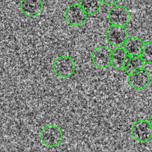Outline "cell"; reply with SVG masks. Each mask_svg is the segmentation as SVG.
<instances>
[{
  "label": "cell",
  "instance_id": "cell-1",
  "mask_svg": "<svg viewBox=\"0 0 152 152\" xmlns=\"http://www.w3.org/2000/svg\"><path fill=\"white\" fill-rule=\"evenodd\" d=\"M63 134L58 126L50 125L43 128L41 133V139L43 143L48 147H55L62 140Z\"/></svg>",
  "mask_w": 152,
  "mask_h": 152
},
{
  "label": "cell",
  "instance_id": "cell-2",
  "mask_svg": "<svg viewBox=\"0 0 152 152\" xmlns=\"http://www.w3.org/2000/svg\"><path fill=\"white\" fill-rule=\"evenodd\" d=\"M75 62L72 58L67 56H61L56 59L53 65L55 74L62 78L69 77L75 70Z\"/></svg>",
  "mask_w": 152,
  "mask_h": 152
},
{
  "label": "cell",
  "instance_id": "cell-3",
  "mask_svg": "<svg viewBox=\"0 0 152 152\" xmlns=\"http://www.w3.org/2000/svg\"><path fill=\"white\" fill-rule=\"evenodd\" d=\"M132 136L137 142H144L152 137V129L149 121L140 120L134 124L131 130Z\"/></svg>",
  "mask_w": 152,
  "mask_h": 152
},
{
  "label": "cell",
  "instance_id": "cell-4",
  "mask_svg": "<svg viewBox=\"0 0 152 152\" xmlns=\"http://www.w3.org/2000/svg\"><path fill=\"white\" fill-rule=\"evenodd\" d=\"M129 12L122 5H116L111 9L108 14V18L111 24L115 26H124L130 20Z\"/></svg>",
  "mask_w": 152,
  "mask_h": 152
},
{
  "label": "cell",
  "instance_id": "cell-5",
  "mask_svg": "<svg viewBox=\"0 0 152 152\" xmlns=\"http://www.w3.org/2000/svg\"><path fill=\"white\" fill-rule=\"evenodd\" d=\"M106 38L110 44L119 46L124 44L127 39V31L124 26L112 25L106 31Z\"/></svg>",
  "mask_w": 152,
  "mask_h": 152
},
{
  "label": "cell",
  "instance_id": "cell-6",
  "mask_svg": "<svg viewBox=\"0 0 152 152\" xmlns=\"http://www.w3.org/2000/svg\"><path fill=\"white\" fill-rule=\"evenodd\" d=\"M87 14L79 4H74L67 8L65 17L69 24L78 26L85 23L87 18Z\"/></svg>",
  "mask_w": 152,
  "mask_h": 152
},
{
  "label": "cell",
  "instance_id": "cell-7",
  "mask_svg": "<svg viewBox=\"0 0 152 152\" xmlns=\"http://www.w3.org/2000/svg\"><path fill=\"white\" fill-rule=\"evenodd\" d=\"M111 50L105 46H101L93 52L92 59L95 65L100 68H106L111 65Z\"/></svg>",
  "mask_w": 152,
  "mask_h": 152
},
{
  "label": "cell",
  "instance_id": "cell-8",
  "mask_svg": "<svg viewBox=\"0 0 152 152\" xmlns=\"http://www.w3.org/2000/svg\"><path fill=\"white\" fill-rule=\"evenodd\" d=\"M150 80L149 72L144 68L138 74H129V83L132 87L137 90L145 88L149 85Z\"/></svg>",
  "mask_w": 152,
  "mask_h": 152
},
{
  "label": "cell",
  "instance_id": "cell-9",
  "mask_svg": "<svg viewBox=\"0 0 152 152\" xmlns=\"http://www.w3.org/2000/svg\"><path fill=\"white\" fill-rule=\"evenodd\" d=\"M21 11L26 16L35 17L39 15L43 9L42 0H22L20 4Z\"/></svg>",
  "mask_w": 152,
  "mask_h": 152
},
{
  "label": "cell",
  "instance_id": "cell-10",
  "mask_svg": "<svg viewBox=\"0 0 152 152\" xmlns=\"http://www.w3.org/2000/svg\"><path fill=\"white\" fill-rule=\"evenodd\" d=\"M143 41L137 37H131L124 43V48L128 54H136L140 56V52L144 45Z\"/></svg>",
  "mask_w": 152,
  "mask_h": 152
},
{
  "label": "cell",
  "instance_id": "cell-11",
  "mask_svg": "<svg viewBox=\"0 0 152 152\" xmlns=\"http://www.w3.org/2000/svg\"><path fill=\"white\" fill-rule=\"evenodd\" d=\"M128 54L124 48L114 49L112 52V66L118 69H123V61Z\"/></svg>",
  "mask_w": 152,
  "mask_h": 152
},
{
  "label": "cell",
  "instance_id": "cell-12",
  "mask_svg": "<svg viewBox=\"0 0 152 152\" xmlns=\"http://www.w3.org/2000/svg\"><path fill=\"white\" fill-rule=\"evenodd\" d=\"M79 5L88 14L97 12L101 6V0H80Z\"/></svg>",
  "mask_w": 152,
  "mask_h": 152
},
{
  "label": "cell",
  "instance_id": "cell-13",
  "mask_svg": "<svg viewBox=\"0 0 152 152\" xmlns=\"http://www.w3.org/2000/svg\"><path fill=\"white\" fill-rule=\"evenodd\" d=\"M144 66V62L141 56L136 58H131L129 65L123 69L127 74H130V72L136 68H143Z\"/></svg>",
  "mask_w": 152,
  "mask_h": 152
},
{
  "label": "cell",
  "instance_id": "cell-14",
  "mask_svg": "<svg viewBox=\"0 0 152 152\" xmlns=\"http://www.w3.org/2000/svg\"><path fill=\"white\" fill-rule=\"evenodd\" d=\"M144 51L141 55L144 62L152 63V42H147L144 44Z\"/></svg>",
  "mask_w": 152,
  "mask_h": 152
},
{
  "label": "cell",
  "instance_id": "cell-15",
  "mask_svg": "<svg viewBox=\"0 0 152 152\" xmlns=\"http://www.w3.org/2000/svg\"><path fill=\"white\" fill-rule=\"evenodd\" d=\"M104 4L107 5H113L118 2L119 0H101Z\"/></svg>",
  "mask_w": 152,
  "mask_h": 152
},
{
  "label": "cell",
  "instance_id": "cell-16",
  "mask_svg": "<svg viewBox=\"0 0 152 152\" xmlns=\"http://www.w3.org/2000/svg\"><path fill=\"white\" fill-rule=\"evenodd\" d=\"M131 58L130 57V55L129 54H128L126 57L124 59V61H123V69L126 68V67L128 66L131 60Z\"/></svg>",
  "mask_w": 152,
  "mask_h": 152
},
{
  "label": "cell",
  "instance_id": "cell-17",
  "mask_svg": "<svg viewBox=\"0 0 152 152\" xmlns=\"http://www.w3.org/2000/svg\"><path fill=\"white\" fill-rule=\"evenodd\" d=\"M143 68H136L135 69L133 70L131 72L130 74H133V75H135V74H138L141 72V70H142Z\"/></svg>",
  "mask_w": 152,
  "mask_h": 152
},
{
  "label": "cell",
  "instance_id": "cell-18",
  "mask_svg": "<svg viewBox=\"0 0 152 152\" xmlns=\"http://www.w3.org/2000/svg\"><path fill=\"white\" fill-rule=\"evenodd\" d=\"M129 55H130V57H131V58H136L139 57V56H140L136 54H130Z\"/></svg>",
  "mask_w": 152,
  "mask_h": 152
},
{
  "label": "cell",
  "instance_id": "cell-19",
  "mask_svg": "<svg viewBox=\"0 0 152 152\" xmlns=\"http://www.w3.org/2000/svg\"><path fill=\"white\" fill-rule=\"evenodd\" d=\"M144 46H143V47H142V49H141V52H140V54H141V55L144 52ZM141 55H140V56H141Z\"/></svg>",
  "mask_w": 152,
  "mask_h": 152
},
{
  "label": "cell",
  "instance_id": "cell-20",
  "mask_svg": "<svg viewBox=\"0 0 152 152\" xmlns=\"http://www.w3.org/2000/svg\"><path fill=\"white\" fill-rule=\"evenodd\" d=\"M149 122H150V125H151V127L152 129V115L151 117L150 118V121H149Z\"/></svg>",
  "mask_w": 152,
  "mask_h": 152
}]
</instances>
